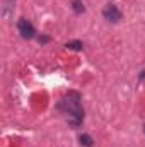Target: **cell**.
Masks as SVG:
<instances>
[{
  "label": "cell",
  "mask_w": 145,
  "mask_h": 147,
  "mask_svg": "<svg viewBox=\"0 0 145 147\" xmlns=\"http://www.w3.org/2000/svg\"><path fill=\"white\" fill-rule=\"evenodd\" d=\"M79 140H80V146H84V147H92V146H94L92 137H91V135H87V134H82V135L79 137Z\"/></svg>",
  "instance_id": "277c9868"
},
{
  "label": "cell",
  "mask_w": 145,
  "mask_h": 147,
  "mask_svg": "<svg viewBox=\"0 0 145 147\" xmlns=\"http://www.w3.org/2000/svg\"><path fill=\"white\" fill-rule=\"evenodd\" d=\"M140 79H145V70H144L142 74H140Z\"/></svg>",
  "instance_id": "ba28073f"
},
{
  "label": "cell",
  "mask_w": 145,
  "mask_h": 147,
  "mask_svg": "<svg viewBox=\"0 0 145 147\" xmlns=\"http://www.w3.org/2000/svg\"><path fill=\"white\" fill-rule=\"evenodd\" d=\"M103 16H104V19L109 21V22H118L121 19V12H119V9L114 3H108L103 9Z\"/></svg>",
  "instance_id": "3957f363"
},
{
  "label": "cell",
  "mask_w": 145,
  "mask_h": 147,
  "mask_svg": "<svg viewBox=\"0 0 145 147\" xmlns=\"http://www.w3.org/2000/svg\"><path fill=\"white\" fill-rule=\"evenodd\" d=\"M80 99L82 98L77 91H68V94H65V98L58 103V110L68 115V125L72 128L80 127L84 121V110H82Z\"/></svg>",
  "instance_id": "6da1fadb"
},
{
  "label": "cell",
  "mask_w": 145,
  "mask_h": 147,
  "mask_svg": "<svg viewBox=\"0 0 145 147\" xmlns=\"http://www.w3.org/2000/svg\"><path fill=\"white\" fill-rule=\"evenodd\" d=\"M67 48H70V50H82V41H70V43H67Z\"/></svg>",
  "instance_id": "8992f818"
},
{
  "label": "cell",
  "mask_w": 145,
  "mask_h": 147,
  "mask_svg": "<svg viewBox=\"0 0 145 147\" xmlns=\"http://www.w3.org/2000/svg\"><path fill=\"white\" fill-rule=\"evenodd\" d=\"M72 9L75 14H82L84 10H85V7H84V3L80 2V0H72Z\"/></svg>",
  "instance_id": "5b68a950"
},
{
  "label": "cell",
  "mask_w": 145,
  "mask_h": 147,
  "mask_svg": "<svg viewBox=\"0 0 145 147\" xmlns=\"http://www.w3.org/2000/svg\"><path fill=\"white\" fill-rule=\"evenodd\" d=\"M17 29H19L21 36L24 38V39H31V38H34V34H36L34 26H33L28 19H21V21L17 22Z\"/></svg>",
  "instance_id": "7a4b0ae2"
},
{
  "label": "cell",
  "mask_w": 145,
  "mask_h": 147,
  "mask_svg": "<svg viewBox=\"0 0 145 147\" xmlns=\"http://www.w3.org/2000/svg\"><path fill=\"white\" fill-rule=\"evenodd\" d=\"M38 39H39V43H48V41H50V38L48 36H39Z\"/></svg>",
  "instance_id": "52a82bcc"
},
{
  "label": "cell",
  "mask_w": 145,
  "mask_h": 147,
  "mask_svg": "<svg viewBox=\"0 0 145 147\" xmlns=\"http://www.w3.org/2000/svg\"><path fill=\"white\" fill-rule=\"evenodd\" d=\"M144 130H145V125H144Z\"/></svg>",
  "instance_id": "9c48e42d"
}]
</instances>
